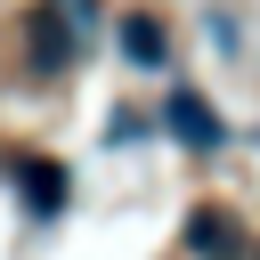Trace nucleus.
I'll return each instance as SVG.
<instances>
[{
  "instance_id": "f257e3e1",
  "label": "nucleus",
  "mask_w": 260,
  "mask_h": 260,
  "mask_svg": "<svg viewBox=\"0 0 260 260\" xmlns=\"http://www.w3.org/2000/svg\"><path fill=\"white\" fill-rule=\"evenodd\" d=\"M24 41H32V65L41 73H65L73 65V16H65V0H41L24 16Z\"/></svg>"
},
{
  "instance_id": "f03ea898",
  "label": "nucleus",
  "mask_w": 260,
  "mask_h": 260,
  "mask_svg": "<svg viewBox=\"0 0 260 260\" xmlns=\"http://www.w3.org/2000/svg\"><path fill=\"white\" fill-rule=\"evenodd\" d=\"M162 122H171V138H179V146H203V154H211V146L228 138L203 89H171V106H162Z\"/></svg>"
},
{
  "instance_id": "20e7f679",
  "label": "nucleus",
  "mask_w": 260,
  "mask_h": 260,
  "mask_svg": "<svg viewBox=\"0 0 260 260\" xmlns=\"http://www.w3.org/2000/svg\"><path fill=\"white\" fill-rule=\"evenodd\" d=\"M16 187H24V211H32V219H57V211H65V171H57V162H41V154L16 162Z\"/></svg>"
},
{
  "instance_id": "39448f33",
  "label": "nucleus",
  "mask_w": 260,
  "mask_h": 260,
  "mask_svg": "<svg viewBox=\"0 0 260 260\" xmlns=\"http://www.w3.org/2000/svg\"><path fill=\"white\" fill-rule=\"evenodd\" d=\"M122 57H130V65H162V57H171V41H162V24H154L146 8L122 16Z\"/></svg>"
},
{
  "instance_id": "7ed1b4c3",
  "label": "nucleus",
  "mask_w": 260,
  "mask_h": 260,
  "mask_svg": "<svg viewBox=\"0 0 260 260\" xmlns=\"http://www.w3.org/2000/svg\"><path fill=\"white\" fill-rule=\"evenodd\" d=\"M236 236H244V228H236L228 203H195V211H187V244H195L203 260H236V252H244Z\"/></svg>"
}]
</instances>
